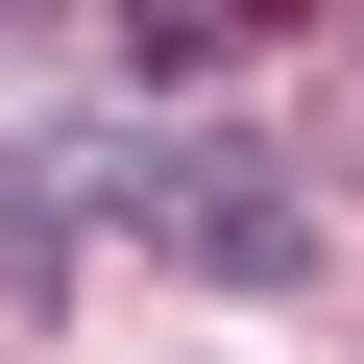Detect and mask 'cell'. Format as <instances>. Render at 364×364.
<instances>
[{"label": "cell", "mask_w": 364, "mask_h": 364, "mask_svg": "<svg viewBox=\"0 0 364 364\" xmlns=\"http://www.w3.org/2000/svg\"><path fill=\"white\" fill-rule=\"evenodd\" d=\"M122 195H146L170 243H195L219 291H291V267H316V195H291L267 146H170V170H122Z\"/></svg>", "instance_id": "obj_1"}, {"label": "cell", "mask_w": 364, "mask_h": 364, "mask_svg": "<svg viewBox=\"0 0 364 364\" xmlns=\"http://www.w3.org/2000/svg\"><path fill=\"white\" fill-rule=\"evenodd\" d=\"M291 25H316V0H122L146 73H243V49H291Z\"/></svg>", "instance_id": "obj_2"}, {"label": "cell", "mask_w": 364, "mask_h": 364, "mask_svg": "<svg viewBox=\"0 0 364 364\" xmlns=\"http://www.w3.org/2000/svg\"><path fill=\"white\" fill-rule=\"evenodd\" d=\"M49 195H73V170H49V146H0V267H73V219H49Z\"/></svg>", "instance_id": "obj_3"}]
</instances>
